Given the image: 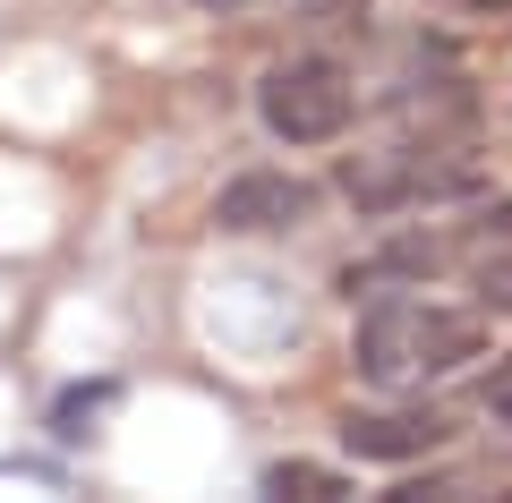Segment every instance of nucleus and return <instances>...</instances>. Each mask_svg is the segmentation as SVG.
Returning a JSON list of instances; mask_svg holds the SVG:
<instances>
[{
	"label": "nucleus",
	"instance_id": "obj_7",
	"mask_svg": "<svg viewBox=\"0 0 512 503\" xmlns=\"http://www.w3.org/2000/svg\"><path fill=\"white\" fill-rule=\"evenodd\" d=\"M265 486L274 495H350L333 469H316V461H282V469H265Z\"/></svg>",
	"mask_w": 512,
	"mask_h": 503
},
{
	"label": "nucleus",
	"instance_id": "obj_8",
	"mask_svg": "<svg viewBox=\"0 0 512 503\" xmlns=\"http://www.w3.org/2000/svg\"><path fill=\"white\" fill-rule=\"evenodd\" d=\"M487 410H495V418H512V359L487 376Z\"/></svg>",
	"mask_w": 512,
	"mask_h": 503
},
{
	"label": "nucleus",
	"instance_id": "obj_5",
	"mask_svg": "<svg viewBox=\"0 0 512 503\" xmlns=\"http://www.w3.org/2000/svg\"><path fill=\"white\" fill-rule=\"evenodd\" d=\"M453 444V418L444 410H350L342 418V452L359 461H419V452Z\"/></svg>",
	"mask_w": 512,
	"mask_h": 503
},
{
	"label": "nucleus",
	"instance_id": "obj_4",
	"mask_svg": "<svg viewBox=\"0 0 512 503\" xmlns=\"http://www.w3.org/2000/svg\"><path fill=\"white\" fill-rule=\"evenodd\" d=\"M316 205L325 197H316L299 171H239V180L214 197V222L231 239H265V231H308Z\"/></svg>",
	"mask_w": 512,
	"mask_h": 503
},
{
	"label": "nucleus",
	"instance_id": "obj_2",
	"mask_svg": "<svg viewBox=\"0 0 512 503\" xmlns=\"http://www.w3.org/2000/svg\"><path fill=\"white\" fill-rule=\"evenodd\" d=\"M487 171H478L461 145H436V137H410V145H384V154H350L342 162V197L359 214H410V205H453V197H478Z\"/></svg>",
	"mask_w": 512,
	"mask_h": 503
},
{
	"label": "nucleus",
	"instance_id": "obj_3",
	"mask_svg": "<svg viewBox=\"0 0 512 503\" xmlns=\"http://www.w3.org/2000/svg\"><path fill=\"white\" fill-rule=\"evenodd\" d=\"M256 120L274 128L282 145H333V137H350V120H359V86H350V69L325 60V52L274 60L265 86H256Z\"/></svg>",
	"mask_w": 512,
	"mask_h": 503
},
{
	"label": "nucleus",
	"instance_id": "obj_6",
	"mask_svg": "<svg viewBox=\"0 0 512 503\" xmlns=\"http://www.w3.org/2000/svg\"><path fill=\"white\" fill-rule=\"evenodd\" d=\"M478 299L512 316V214H504V239L487 248V265H478Z\"/></svg>",
	"mask_w": 512,
	"mask_h": 503
},
{
	"label": "nucleus",
	"instance_id": "obj_9",
	"mask_svg": "<svg viewBox=\"0 0 512 503\" xmlns=\"http://www.w3.org/2000/svg\"><path fill=\"white\" fill-rule=\"evenodd\" d=\"M197 9H214V18H222V9H239V0H197Z\"/></svg>",
	"mask_w": 512,
	"mask_h": 503
},
{
	"label": "nucleus",
	"instance_id": "obj_1",
	"mask_svg": "<svg viewBox=\"0 0 512 503\" xmlns=\"http://www.w3.org/2000/svg\"><path fill=\"white\" fill-rule=\"evenodd\" d=\"M478 350H487V316H478V307H444V299H419V290H384V299H367L350 359H359V376L384 384V393H427L436 376L470 367Z\"/></svg>",
	"mask_w": 512,
	"mask_h": 503
}]
</instances>
